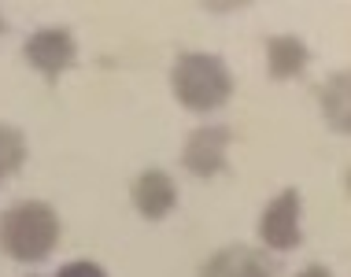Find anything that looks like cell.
<instances>
[{"mask_svg": "<svg viewBox=\"0 0 351 277\" xmlns=\"http://www.w3.org/2000/svg\"><path fill=\"white\" fill-rule=\"evenodd\" d=\"M322 104H326V119H333L337 130H348V74H337L322 89Z\"/></svg>", "mask_w": 351, "mask_h": 277, "instance_id": "30bf717a", "label": "cell"}, {"mask_svg": "<svg viewBox=\"0 0 351 277\" xmlns=\"http://www.w3.org/2000/svg\"><path fill=\"white\" fill-rule=\"evenodd\" d=\"M130 200H134V207L141 211V218L159 222V218H167L178 207V185H174V178H170L167 170L148 167V170H141V174L134 178V185H130Z\"/></svg>", "mask_w": 351, "mask_h": 277, "instance_id": "8992f818", "label": "cell"}, {"mask_svg": "<svg viewBox=\"0 0 351 277\" xmlns=\"http://www.w3.org/2000/svg\"><path fill=\"white\" fill-rule=\"evenodd\" d=\"M60 215L45 200H26L0 215V252L15 263H41L60 244Z\"/></svg>", "mask_w": 351, "mask_h": 277, "instance_id": "6da1fadb", "label": "cell"}, {"mask_svg": "<svg viewBox=\"0 0 351 277\" xmlns=\"http://www.w3.org/2000/svg\"><path fill=\"white\" fill-rule=\"evenodd\" d=\"M204 277H274V274L259 252H252L244 244H230L211 255V263L204 266Z\"/></svg>", "mask_w": 351, "mask_h": 277, "instance_id": "52a82bcc", "label": "cell"}, {"mask_svg": "<svg viewBox=\"0 0 351 277\" xmlns=\"http://www.w3.org/2000/svg\"><path fill=\"white\" fill-rule=\"evenodd\" d=\"M0 34H4V15H0Z\"/></svg>", "mask_w": 351, "mask_h": 277, "instance_id": "4fadbf2b", "label": "cell"}, {"mask_svg": "<svg viewBox=\"0 0 351 277\" xmlns=\"http://www.w3.org/2000/svg\"><path fill=\"white\" fill-rule=\"evenodd\" d=\"M23 56L34 71H41L45 78H60L63 71H71L74 60H78V41H74L71 30L63 26H49V30H37L26 37Z\"/></svg>", "mask_w": 351, "mask_h": 277, "instance_id": "277c9868", "label": "cell"}, {"mask_svg": "<svg viewBox=\"0 0 351 277\" xmlns=\"http://www.w3.org/2000/svg\"><path fill=\"white\" fill-rule=\"evenodd\" d=\"M300 218H303L300 189H281L259 215V241L267 248H274V252H292V248H300V241H303Z\"/></svg>", "mask_w": 351, "mask_h": 277, "instance_id": "3957f363", "label": "cell"}, {"mask_svg": "<svg viewBox=\"0 0 351 277\" xmlns=\"http://www.w3.org/2000/svg\"><path fill=\"white\" fill-rule=\"evenodd\" d=\"M233 130L230 126H200L189 133L182 148V163L196 178H215L226 170V152H230Z\"/></svg>", "mask_w": 351, "mask_h": 277, "instance_id": "5b68a950", "label": "cell"}, {"mask_svg": "<svg viewBox=\"0 0 351 277\" xmlns=\"http://www.w3.org/2000/svg\"><path fill=\"white\" fill-rule=\"evenodd\" d=\"M307 63H311V52L300 37L281 34V37H270L267 41V71H270L274 82L296 78V74L307 71Z\"/></svg>", "mask_w": 351, "mask_h": 277, "instance_id": "ba28073f", "label": "cell"}, {"mask_svg": "<svg viewBox=\"0 0 351 277\" xmlns=\"http://www.w3.org/2000/svg\"><path fill=\"white\" fill-rule=\"evenodd\" d=\"M170 93L189 111H215L233 97V74L211 52H182L170 67Z\"/></svg>", "mask_w": 351, "mask_h": 277, "instance_id": "7a4b0ae2", "label": "cell"}, {"mask_svg": "<svg viewBox=\"0 0 351 277\" xmlns=\"http://www.w3.org/2000/svg\"><path fill=\"white\" fill-rule=\"evenodd\" d=\"M296 277H333V274H329L326 266H307V270H303V274H296Z\"/></svg>", "mask_w": 351, "mask_h": 277, "instance_id": "7c38bea8", "label": "cell"}, {"mask_svg": "<svg viewBox=\"0 0 351 277\" xmlns=\"http://www.w3.org/2000/svg\"><path fill=\"white\" fill-rule=\"evenodd\" d=\"M56 277H108V270H104L100 263H93V259H74L67 266H60Z\"/></svg>", "mask_w": 351, "mask_h": 277, "instance_id": "8fae6325", "label": "cell"}, {"mask_svg": "<svg viewBox=\"0 0 351 277\" xmlns=\"http://www.w3.org/2000/svg\"><path fill=\"white\" fill-rule=\"evenodd\" d=\"M26 163V137L15 126H0V181Z\"/></svg>", "mask_w": 351, "mask_h": 277, "instance_id": "9c48e42d", "label": "cell"}]
</instances>
